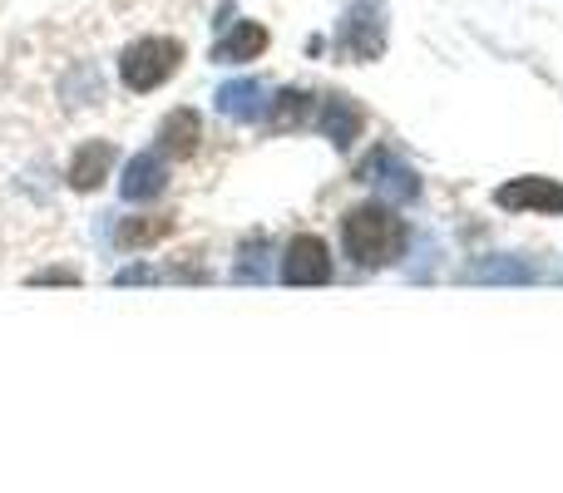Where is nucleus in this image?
I'll use <instances>...</instances> for the list:
<instances>
[{"mask_svg":"<svg viewBox=\"0 0 563 493\" xmlns=\"http://www.w3.org/2000/svg\"><path fill=\"white\" fill-rule=\"evenodd\" d=\"M406 243H410V227L386 203H361L341 217V251L356 267H390L406 251Z\"/></svg>","mask_w":563,"mask_h":493,"instance_id":"nucleus-1","label":"nucleus"},{"mask_svg":"<svg viewBox=\"0 0 563 493\" xmlns=\"http://www.w3.org/2000/svg\"><path fill=\"white\" fill-rule=\"evenodd\" d=\"M178 65H184V45H178V40L144 35L119 55V79H124L134 94H148V89L168 85V79L178 75Z\"/></svg>","mask_w":563,"mask_h":493,"instance_id":"nucleus-2","label":"nucleus"},{"mask_svg":"<svg viewBox=\"0 0 563 493\" xmlns=\"http://www.w3.org/2000/svg\"><path fill=\"white\" fill-rule=\"evenodd\" d=\"M386 55V0H351L336 25V59L341 65H371Z\"/></svg>","mask_w":563,"mask_h":493,"instance_id":"nucleus-3","label":"nucleus"},{"mask_svg":"<svg viewBox=\"0 0 563 493\" xmlns=\"http://www.w3.org/2000/svg\"><path fill=\"white\" fill-rule=\"evenodd\" d=\"M282 281L287 287H327L331 281V247L317 233L291 237L282 251Z\"/></svg>","mask_w":563,"mask_h":493,"instance_id":"nucleus-4","label":"nucleus"},{"mask_svg":"<svg viewBox=\"0 0 563 493\" xmlns=\"http://www.w3.org/2000/svg\"><path fill=\"white\" fill-rule=\"evenodd\" d=\"M495 208H505V213L559 217L563 213V183H554V178H515V183L495 188Z\"/></svg>","mask_w":563,"mask_h":493,"instance_id":"nucleus-5","label":"nucleus"},{"mask_svg":"<svg viewBox=\"0 0 563 493\" xmlns=\"http://www.w3.org/2000/svg\"><path fill=\"white\" fill-rule=\"evenodd\" d=\"M356 178H361V183H376L380 198H390V203H416V198H420L416 168H406L396 154H390V148H376V154L356 168Z\"/></svg>","mask_w":563,"mask_h":493,"instance_id":"nucleus-6","label":"nucleus"},{"mask_svg":"<svg viewBox=\"0 0 563 493\" xmlns=\"http://www.w3.org/2000/svg\"><path fill=\"white\" fill-rule=\"evenodd\" d=\"M119 193H124L129 203H154V198H164L168 193V158L158 154V148H148V154H134L124 164Z\"/></svg>","mask_w":563,"mask_h":493,"instance_id":"nucleus-7","label":"nucleus"},{"mask_svg":"<svg viewBox=\"0 0 563 493\" xmlns=\"http://www.w3.org/2000/svg\"><path fill=\"white\" fill-rule=\"evenodd\" d=\"M317 128H321V138H331L336 148H351L366 134V109L351 94H327V104H321V114H317Z\"/></svg>","mask_w":563,"mask_h":493,"instance_id":"nucleus-8","label":"nucleus"},{"mask_svg":"<svg viewBox=\"0 0 563 493\" xmlns=\"http://www.w3.org/2000/svg\"><path fill=\"white\" fill-rule=\"evenodd\" d=\"M267 104H273V94H267L263 79H228V85L218 89V114H228L233 124H257V119H267Z\"/></svg>","mask_w":563,"mask_h":493,"instance_id":"nucleus-9","label":"nucleus"},{"mask_svg":"<svg viewBox=\"0 0 563 493\" xmlns=\"http://www.w3.org/2000/svg\"><path fill=\"white\" fill-rule=\"evenodd\" d=\"M109 168H114V144L109 138H95V144H79L75 158H69V188L75 193H95L99 183L109 178Z\"/></svg>","mask_w":563,"mask_h":493,"instance_id":"nucleus-10","label":"nucleus"},{"mask_svg":"<svg viewBox=\"0 0 563 493\" xmlns=\"http://www.w3.org/2000/svg\"><path fill=\"white\" fill-rule=\"evenodd\" d=\"M198 138H203V124H198V109H174V114L158 124L154 148L174 164V158H194L198 154Z\"/></svg>","mask_w":563,"mask_h":493,"instance_id":"nucleus-11","label":"nucleus"},{"mask_svg":"<svg viewBox=\"0 0 563 493\" xmlns=\"http://www.w3.org/2000/svg\"><path fill=\"white\" fill-rule=\"evenodd\" d=\"M263 49H267V30L257 20H233L228 35H218V45H213V65H247Z\"/></svg>","mask_w":563,"mask_h":493,"instance_id":"nucleus-12","label":"nucleus"},{"mask_svg":"<svg viewBox=\"0 0 563 493\" xmlns=\"http://www.w3.org/2000/svg\"><path fill=\"white\" fill-rule=\"evenodd\" d=\"M174 233H178V217H164V213H154V217H119L114 247L119 251H144V247L168 243Z\"/></svg>","mask_w":563,"mask_h":493,"instance_id":"nucleus-13","label":"nucleus"},{"mask_svg":"<svg viewBox=\"0 0 563 493\" xmlns=\"http://www.w3.org/2000/svg\"><path fill=\"white\" fill-rule=\"evenodd\" d=\"M311 119V94L307 89H282L267 104V124L273 128H291V124H307Z\"/></svg>","mask_w":563,"mask_h":493,"instance_id":"nucleus-14","label":"nucleus"},{"mask_svg":"<svg viewBox=\"0 0 563 493\" xmlns=\"http://www.w3.org/2000/svg\"><path fill=\"white\" fill-rule=\"evenodd\" d=\"M534 271L525 267V261H509V257H489V261H475V267L465 271V281H529Z\"/></svg>","mask_w":563,"mask_h":493,"instance_id":"nucleus-15","label":"nucleus"},{"mask_svg":"<svg viewBox=\"0 0 563 493\" xmlns=\"http://www.w3.org/2000/svg\"><path fill=\"white\" fill-rule=\"evenodd\" d=\"M267 243L257 237V243L243 247V261H238V281H267Z\"/></svg>","mask_w":563,"mask_h":493,"instance_id":"nucleus-16","label":"nucleus"},{"mask_svg":"<svg viewBox=\"0 0 563 493\" xmlns=\"http://www.w3.org/2000/svg\"><path fill=\"white\" fill-rule=\"evenodd\" d=\"M35 287H75L79 281V271H69V267H49V271H35Z\"/></svg>","mask_w":563,"mask_h":493,"instance_id":"nucleus-17","label":"nucleus"}]
</instances>
